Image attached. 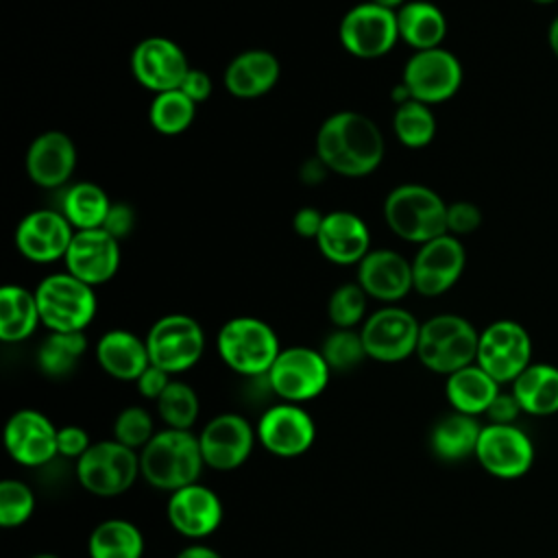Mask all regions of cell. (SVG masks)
Wrapping results in <instances>:
<instances>
[{
	"instance_id": "1",
	"label": "cell",
	"mask_w": 558,
	"mask_h": 558,
	"mask_svg": "<svg viewBox=\"0 0 558 558\" xmlns=\"http://www.w3.org/2000/svg\"><path fill=\"white\" fill-rule=\"evenodd\" d=\"M314 155L329 172L360 179L375 172L386 155V140L373 118L360 111H336L316 131Z\"/></svg>"
},
{
	"instance_id": "2",
	"label": "cell",
	"mask_w": 558,
	"mask_h": 558,
	"mask_svg": "<svg viewBox=\"0 0 558 558\" xmlns=\"http://www.w3.org/2000/svg\"><path fill=\"white\" fill-rule=\"evenodd\" d=\"M205 466L198 436L190 429H161L140 451L142 477L159 490L174 493L196 484Z\"/></svg>"
},
{
	"instance_id": "3",
	"label": "cell",
	"mask_w": 558,
	"mask_h": 558,
	"mask_svg": "<svg viewBox=\"0 0 558 558\" xmlns=\"http://www.w3.org/2000/svg\"><path fill=\"white\" fill-rule=\"evenodd\" d=\"M384 220L395 235L421 246L447 233V203L423 183H401L384 201Z\"/></svg>"
},
{
	"instance_id": "4",
	"label": "cell",
	"mask_w": 558,
	"mask_h": 558,
	"mask_svg": "<svg viewBox=\"0 0 558 558\" xmlns=\"http://www.w3.org/2000/svg\"><path fill=\"white\" fill-rule=\"evenodd\" d=\"M480 331L458 314H436L421 323L416 357L438 375H451L475 364Z\"/></svg>"
},
{
	"instance_id": "5",
	"label": "cell",
	"mask_w": 558,
	"mask_h": 558,
	"mask_svg": "<svg viewBox=\"0 0 558 558\" xmlns=\"http://www.w3.org/2000/svg\"><path fill=\"white\" fill-rule=\"evenodd\" d=\"M220 360L238 375L266 377L281 347L275 329L255 316L229 318L216 336Z\"/></svg>"
},
{
	"instance_id": "6",
	"label": "cell",
	"mask_w": 558,
	"mask_h": 558,
	"mask_svg": "<svg viewBox=\"0 0 558 558\" xmlns=\"http://www.w3.org/2000/svg\"><path fill=\"white\" fill-rule=\"evenodd\" d=\"M35 296L41 325L48 331H85L98 310L94 286L68 270L46 275L37 283Z\"/></svg>"
},
{
	"instance_id": "7",
	"label": "cell",
	"mask_w": 558,
	"mask_h": 558,
	"mask_svg": "<svg viewBox=\"0 0 558 558\" xmlns=\"http://www.w3.org/2000/svg\"><path fill=\"white\" fill-rule=\"evenodd\" d=\"M137 475H142L140 453L116 438L92 442V447L76 460L78 484L96 497H118L126 493Z\"/></svg>"
},
{
	"instance_id": "8",
	"label": "cell",
	"mask_w": 558,
	"mask_h": 558,
	"mask_svg": "<svg viewBox=\"0 0 558 558\" xmlns=\"http://www.w3.org/2000/svg\"><path fill=\"white\" fill-rule=\"evenodd\" d=\"M150 364L170 375L190 371L205 351V331L187 314H166L157 318L146 333Z\"/></svg>"
},
{
	"instance_id": "9",
	"label": "cell",
	"mask_w": 558,
	"mask_h": 558,
	"mask_svg": "<svg viewBox=\"0 0 558 558\" xmlns=\"http://www.w3.org/2000/svg\"><path fill=\"white\" fill-rule=\"evenodd\" d=\"M331 368L323 353L312 347L281 349L270 366L266 381L272 395L288 403L316 399L329 384Z\"/></svg>"
},
{
	"instance_id": "10",
	"label": "cell",
	"mask_w": 558,
	"mask_h": 558,
	"mask_svg": "<svg viewBox=\"0 0 558 558\" xmlns=\"http://www.w3.org/2000/svg\"><path fill=\"white\" fill-rule=\"evenodd\" d=\"M338 39L342 48L357 59H379L399 41L397 11L371 0L360 2L342 15Z\"/></svg>"
},
{
	"instance_id": "11",
	"label": "cell",
	"mask_w": 558,
	"mask_h": 558,
	"mask_svg": "<svg viewBox=\"0 0 558 558\" xmlns=\"http://www.w3.org/2000/svg\"><path fill=\"white\" fill-rule=\"evenodd\" d=\"M497 384H512L532 364V338L517 320H495L480 331L477 357Z\"/></svg>"
},
{
	"instance_id": "12",
	"label": "cell",
	"mask_w": 558,
	"mask_h": 558,
	"mask_svg": "<svg viewBox=\"0 0 558 558\" xmlns=\"http://www.w3.org/2000/svg\"><path fill=\"white\" fill-rule=\"evenodd\" d=\"M401 83L410 92L412 100L429 107L440 105L458 94L462 85V63L442 46L416 50L403 65Z\"/></svg>"
},
{
	"instance_id": "13",
	"label": "cell",
	"mask_w": 558,
	"mask_h": 558,
	"mask_svg": "<svg viewBox=\"0 0 558 558\" xmlns=\"http://www.w3.org/2000/svg\"><path fill=\"white\" fill-rule=\"evenodd\" d=\"M418 333L421 323L412 312L399 305H384L375 310L360 327L366 357L384 364H395L416 355Z\"/></svg>"
},
{
	"instance_id": "14",
	"label": "cell",
	"mask_w": 558,
	"mask_h": 558,
	"mask_svg": "<svg viewBox=\"0 0 558 558\" xmlns=\"http://www.w3.org/2000/svg\"><path fill=\"white\" fill-rule=\"evenodd\" d=\"M129 63L133 78L153 94L179 89L192 68L183 48L161 35L140 39L131 50Z\"/></svg>"
},
{
	"instance_id": "15",
	"label": "cell",
	"mask_w": 558,
	"mask_h": 558,
	"mask_svg": "<svg viewBox=\"0 0 558 558\" xmlns=\"http://www.w3.org/2000/svg\"><path fill=\"white\" fill-rule=\"evenodd\" d=\"M475 458L488 475L517 480L532 469L534 445L517 425L488 423L482 427Z\"/></svg>"
},
{
	"instance_id": "16",
	"label": "cell",
	"mask_w": 558,
	"mask_h": 558,
	"mask_svg": "<svg viewBox=\"0 0 558 558\" xmlns=\"http://www.w3.org/2000/svg\"><path fill=\"white\" fill-rule=\"evenodd\" d=\"M466 266V251L460 238L445 233L418 246L412 259L414 290L423 296H440L451 290Z\"/></svg>"
},
{
	"instance_id": "17",
	"label": "cell",
	"mask_w": 558,
	"mask_h": 558,
	"mask_svg": "<svg viewBox=\"0 0 558 558\" xmlns=\"http://www.w3.org/2000/svg\"><path fill=\"white\" fill-rule=\"evenodd\" d=\"M255 434L268 453L299 458L314 445L316 425L299 403L279 401L262 414Z\"/></svg>"
},
{
	"instance_id": "18",
	"label": "cell",
	"mask_w": 558,
	"mask_h": 558,
	"mask_svg": "<svg viewBox=\"0 0 558 558\" xmlns=\"http://www.w3.org/2000/svg\"><path fill=\"white\" fill-rule=\"evenodd\" d=\"M255 429L235 412L216 414L198 434L205 466L214 471H233L246 462L255 445Z\"/></svg>"
},
{
	"instance_id": "19",
	"label": "cell",
	"mask_w": 558,
	"mask_h": 558,
	"mask_svg": "<svg viewBox=\"0 0 558 558\" xmlns=\"http://www.w3.org/2000/svg\"><path fill=\"white\" fill-rule=\"evenodd\" d=\"M74 233L59 209H33L17 222L15 246L33 264H50L65 257Z\"/></svg>"
},
{
	"instance_id": "20",
	"label": "cell",
	"mask_w": 558,
	"mask_h": 558,
	"mask_svg": "<svg viewBox=\"0 0 558 558\" xmlns=\"http://www.w3.org/2000/svg\"><path fill=\"white\" fill-rule=\"evenodd\" d=\"M59 427L37 410L15 412L4 427V445L9 456L22 466H44L52 462L57 451Z\"/></svg>"
},
{
	"instance_id": "21",
	"label": "cell",
	"mask_w": 558,
	"mask_h": 558,
	"mask_svg": "<svg viewBox=\"0 0 558 558\" xmlns=\"http://www.w3.org/2000/svg\"><path fill=\"white\" fill-rule=\"evenodd\" d=\"M24 168L37 187H63L76 168L74 140L59 129L39 133L26 148Z\"/></svg>"
},
{
	"instance_id": "22",
	"label": "cell",
	"mask_w": 558,
	"mask_h": 558,
	"mask_svg": "<svg viewBox=\"0 0 558 558\" xmlns=\"http://www.w3.org/2000/svg\"><path fill=\"white\" fill-rule=\"evenodd\" d=\"M120 242L105 229L76 231L63 257L65 270L89 286L107 283L120 268Z\"/></svg>"
},
{
	"instance_id": "23",
	"label": "cell",
	"mask_w": 558,
	"mask_h": 558,
	"mask_svg": "<svg viewBox=\"0 0 558 558\" xmlns=\"http://www.w3.org/2000/svg\"><path fill=\"white\" fill-rule=\"evenodd\" d=\"M355 281L368 299L392 305L414 290L412 262L392 248H371L357 264Z\"/></svg>"
},
{
	"instance_id": "24",
	"label": "cell",
	"mask_w": 558,
	"mask_h": 558,
	"mask_svg": "<svg viewBox=\"0 0 558 558\" xmlns=\"http://www.w3.org/2000/svg\"><path fill=\"white\" fill-rule=\"evenodd\" d=\"M166 514L168 523L179 534L187 538H205L218 530L222 521V504L211 488L196 482L170 493Z\"/></svg>"
},
{
	"instance_id": "25",
	"label": "cell",
	"mask_w": 558,
	"mask_h": 558,
	"mask_svg": "<svg viewBox=\"0 0 558 558\" xmlns=\"http://www.w3.org/2000/svg\"><path fill=\"white\" fill-rule=\"evenodd\" d=\"M314 242L327 262L338 266H357L371 251V231L357 214L333 209L325 214L323 227Z\"/></svg>"
},
{
	"instance_id": "26",
	"label": "cell",
	"mask_w": 558,
	"mask_h": 558,
	"mask_svg": "<svg viewBox=\"0 0 558 558\" xmlns=\"http://www.w3.org/2000/svg\"><path fill=\"white\" fill-rule=\"evenodd\" d=\"M281 76V63L270 50L251 48L235 54L225 68V87L233 98L255 100L266 96Z\"/></svg>"
},
{
	"instance_id": "27",
	"label": "cell",
	"mask_w": 558,
	"mask_h": 558,
	"mask_svg": "<svg viewBox=\"0 0 558 558\" xmlns=\"http://www.w3.org/2000/svg\"><path fill=\"white\" fill-rule=\"evenodd\" d=\"M98 366L120 381H137L150 366L146 340L129 329H109L96 342Z\"/></svg>"
},
{
	"instance_id": "28",
	"label": "cell",
	"mask_w": 558,
	"mask_h": 558,
	"mask_svg": "<svg viewBox=\"0 0 558 558\" xmlns=\"http://www.w3.org/2000/svg\"><path fill=\"white\" fill-rule=\"evenodd\" d=\"M399 39L414 52L438 48L447 37V17L438 4L429 0H408L397 9Z\"/></svg>"
},
{
	"instance_id": "29",
	"label": "cell",
	"mask_w": 558,
	"mask_h": 558,
	"mask_svg": "<svg viewBox=\"0 0 558 558\" xmlns=\"http://www.w3.org/2000/svg\"><path fill=\"white\" fill-rule=\"evenodd\" d=\"M497 395L499 384L480 364H469L447 375L445 381V397L449 405L462 414H486L488 405Z\"/></svg>"
},
{
	"instance_id": "30",
	"label": "cell",
	"mask_w": 558,
	"mask_h": 558,
	"mask_svg": "<svg viewBox=\"0 0 558 558\" xmlns=\"http://www.w3.org/2000/svg\"><path fill=\"white\" fill-rule=\"evenodd\" d=\"M525 414L549 416L558 412V366L532 362L514 381L512 390Z\"/></svg>"
},
{
	"instance_id": "31",
	"label": "cell",
	"mask_w": 558,
	"mask_h": 558,
	"mask_svg": "<svg viewBox=\"0 0 558 558\" xmlns=\"http://www.w3.org/2000/svg\"><path fill=\"white\" fill-rule=\"evenodd\" d=\"M41 325L35 290L24 286H2L0 290V340L22 342Z\"/></svg>"
},
{
	"instance_id": "32",
	"label": "cell",
	"mask_w": 558,
	"mask_h": 558,
	"mask_svg": "<svg viewBox=\"0 0 558 558\" xmlns=\"http://www.w3.org/2000/svg\"><path fill=\"white\" fill-rule=\"evenodd\" d=\"M480 434H482V425L477 423L475 416L453 410L451 414H445L434 425L429 436L432 451L440 460L460 462L469 456H475Z\"/></svg>"
},
{
	"instance_id": "33",
	"label": "cell",
	"mask_w": 558,
	"mask_h": 558,
	"mask_svg": "<svg viewBox=\"0 0 558 558\" xmlns=\"http://www.w3.org/2000/svg\"><path fill=\"white\" fill-rule=\"evenodd\" d=\"M111 203L113 201L98 183L76 181L63 190L59 211L68 218L74 231L102 229Z\"/></svg>"
},
{
	"instance_id": "34",
	"label": "cell",
	"mask_w": 558,
	"mask_h": 558,
	"mask_svg": "<svg viewBox=\"0 0 558 558\" xmlns=\"http://www.w3.org/2000/svg\"><path fill=\"white\" fill-rule=\"evenodd\" d=\"M89 558H142L144 534L126 519L100 521L87 541Z\"/></svg>"
},
{
	"instance_id": "35",
	"label": "cell",
	"mask_w": 558,
	"mask_h": 558,
	"mask_svg": "<svg viewBox=\"0 0 558 558\" xmlns=\"http://www.w3.org/2000/svg\"><path fill=\"white\" fill-rule=\"evenodd\" d=\"M87 351L85 331H50L37 349V366L44 375L68 377Z\"/></svg>"
},
{
	"instance_id": "36",
	"label": "cell",
	"mask_w": 558,
	"mask_h": 558,
	"mask_svg": "<svg viewBox=\"0 0 558 558\" xmlns=\"http://www.w3.org/2000/svg\"><path fill=\"white\" fill-rule=\"evenodd\" d=\"M196 102L181 89L155 94L148 107V122L161 135H179L190 129L196 116Z\"/></svg>"
},
{
	"instance_id": "37",
	"label": "cell",
	"mask_w": 558,
	"mask_h": 558,
	"mask_svg": "<svg viewBox=\"0 0 558 558\" xmlns=\"http://www.w3.org/2000/svg\"><path fill=\"white\" fill-rule=\"evenodd\" d=\"M395 137L405 148H425L436 135V118L432 107L418 100H405L392 113Z\"/></svg>"
},
{
	"instance_id": "38",
	"label": "cell",
	"mask_w": 558,
	"mask_h": 558,
	"mask_svg": "<svg viewBox=\"0 0 558 558\" xmlns=\"http://www.w3.org/2000/svg\"><path fill=\"white\" fill-rule=\"evenodd\" d=\"M157 412L166 427L190 429L201 412L198 395L190 384L172 379L166 392L157 399Z\"/></svg>"
},
{
	"instance_id": "39",
	"label": "cell",
	"mask_w": 558,
	"mask_h": 558,
	"mask_svg": "<svg viewBox=\"0 0 558 558\" xmlns=\"http://www.w3.org/2000/svg\"><path fill=\"white\" fill-rule=\"evenodd\" d=\"M368 294L357 281L340 283L327 301V316L336 329H355L364 323Z\"/></svg>"
},
{
	"instance_id": "40",
	"label": "cell",
	"mask_w": 558,
	"mask_h": 558,
	"mask_svg": "<svg viewBox=\"0 0 558 558\" xmlns=\"http://www.w3.org/2000/svg\"><path fill=\"white\" fill-rule=\"evenodd\" d=\"M318 351L323 353L329 368L340 373L355 368L366 357L362 336L355 329H333L323 340V347Z\"/></svg>"
},
{
	"instance_id": "41",
	"label": "cell",
	"mask_w": 558,
	"mask_h": 558,
	"mask_svg": "<svg viewBox=\"0 0 558 558\" xmlns=\"http://www.w3.org/2000/svg\"><path fill=\"white\" fill-rule=\"evenodd\" d=\"M35 510V495L28 484L22 480H2L0 482V525L20 527L31 519Z\"/></svg>"
},
{
	"instance_id": "42",
	"label": "cell",
	"mask_w": 558,
	"mask_h": 558,
	"mask_svg": "<svg viewBox=\"0 0 558 558\" xmlns=\"http://www.w3.org/2000/svg\"><path fill=\"white\" fill-rule=\"evenodd\" d=\"M155 436V423L148 410L140 405L124 408L113 423V438L133 451H142Z\"/></svg>"
},
{
	"instance_id": "43",
	"label": "cell",
	"mask_w": 558,
	"mask_h": 558,
	"mask_svg": "<svg viewBox=\"0 0 558 558\" xmlns=\"http://www.w3.org/2000/svg\"><path fill=\"white\" fill-rule=\"evenodd\" d=\"M482 225V211L471 201L447 203V233L460 238L473 233Z\"/></svg>"
},
{
	"instance_id": "44",
	"label": "cell",
	"mask_w": 558,
	"mask_h": 558,
	"mask_svg": "<svg viewBox=\"0 0 558 558\" xmlns=\"http://www.w3.org/2000/svg\"><path fill=\"white\" fill-rule=\"evenodd\" d=\"M135 220H137L135 209L129 203H124V201H116L109 207V214H107V218L102 222V229L109 235H113L118 242H122L124 238H129L133 233Z\"/></svg>"
},
{
	"instance_id": "45",
	"label": "cell",
	"mask_w": 558,
	"mask_h": 558,
	"mask_svg": "<svg viewBox=\"0 0 558 558\" xmlns=\"http://www.w3.org/2000/svg\"><path fill=\"white\" fill-rule=\"evenodd\" d=\"M89 447H92V440H89L87 429H83L78 425L59 427V432H57V451H59L61 458L78 460Z\"/></svg>"
},
{
	"instance_id": "46",
	"label": "cell",
	"mask_w": 558,
	"mask_h": 558,
	"mask_svg": "<svg viewBox=\"0 0 558 558\" xmlns=\"http://www.w3.org/2000/svg\"><path fill=\"white\" fill-rule=\"evenodd\" d=\"M170 377H172L170 373H166L163 368L150 364V366L137 377V381H135L137 392H140L144 399H155V401H157V399L166 392V388L170 386V381H172Z\"/></svg>"
},
{
	"instance_id": "47",
	"label": "cell",
	"mask_w": 558,
	"mask_h": 558,
	"mask_svg": "<svg viewBox=\"0 0 558 558\" xmlns=\"http://www.w3.org/2000/svg\"><path fill=\"white\" fill-rule=\"evenodd\" d=\"M521 405L519 401L514 399L512 392H501L493 399V403L488 405L486 410V416H488V423H497V425H514L517 416L521 414Z\"/></svg>"
},
{
	"instance_id": "48",
	"label": "cell",
	"mask_w": 558,
	"mask_h": 558,
	"mask_svg": "<svg viewBox=\"0 0 558 558\" xmlns=\"http://www.w3.org/2000/svg\"><path fill=\"white\" fill-rule=\"evenodd\" d=\"M323 220H325V214L320 209H316V207H301L292 216V229L303 240H316L318 231L323 227Z\"/></svg>"
},
{
	"instance_id": "49",
	"label": "cell",
	"mask_w": 558,
	"mask_h": 558,
	"mask_svg": "<svg viewBox=\"0 0 558 558\" xmlns=\"http://www.w3.org/2000/svg\"><path fill=\"white\" fill-rule=\"evenodd\" d=\"M211 78H209V74L205 72V70H201V68H190V72L185 74V78H183V83H181V92L190 98V100H194L196 105H201V102H205L209 96H211Z\"/></svg>"
},
{
	"instance_id": "50",
	"label": "cell",
	"mask_w": 558,
	"mask_h": 558,
	"mask_svg": "<svg viewBox=\"0 0 558 558\" xmlns=\"http://www.w3.org/2000/svg\"><path fill=\"white\" fill-rule=\"evenodd\" d=\"M329 174V168L320 161V157L312 155L303 161V166L299 168V177L305 185H318L320 181H325V177Z\"/></svg>"
},
{
	"instance_id": "51",
	"label": "cell",
	"mask_w": 558,
	"mask_h": 558,
	"mask_svg": "<svg viewBox=\"0 0 558 558\" xmlns=\"http://www.w3.org/2000/svg\"><path fill=\"white\" fill-rule=\"evenodd\" d=\"M177 558H222L216 549H211L209 545H201V543H194V545H187L183 547Z\"/></svg>"
},
{
	"instance_id": "52",
	"label": "cell",
	"mask_w": 558,
	"mask_h": 558,
	"mask_svg": "<svg viewBox=\"0 0 558 558\" xmlns=\"http://www.w3.org/2000/svg\"><path fill=\"white\" fill-rule=\"evenodd\" d=\"M547 41H549V48L554 52V57L558 59V15L551 20L549 24V31H547Z\"/></svg>"
},
{
	"instance_id": "53",
	"label": "cell",
	"mask_w": 558,
	"mask_h": 558,
	"mask_svg": "<svg viewBox=\"0 0 558 558\" xmlns=\"http://www.w3.org/2000/svg\"><path fill=\"white\" fill-rule=\"evenodd\" d=\"M371 2H375V4H379V7H386V9L397 11V9H401L408 0H371Z\"/></svg>"
},
{
	"instance_id": "54",
	"label": "cell",
	"mask_w": 558,
	"mask_h": 558,
	"mask_svg": "<svg viewBox=\"0 0 558 558\" xmlns=\"http://www.w3.org/2000/svg\"><path fill=\"white\" fill-rule=\"evenodd\" d=\"M31 558H59L57 554H48V551H41V554H35V556H31Z\"/></svg>"
},
{
	"instance_id": "55",
	"label": "cell",
	"mask_w": 558,
	"mask_h": 558,
	"mask_svg": "<svg viewBox=\"0 0 558 558\" xmlns=\"http://www.w3.org/2000/svg\"><path fill=\"white\" fill-rule=\"evenodd\" d=\"M532 2H536V4H554L558 0H532Z\"/></svg>"
}]
</instances>
